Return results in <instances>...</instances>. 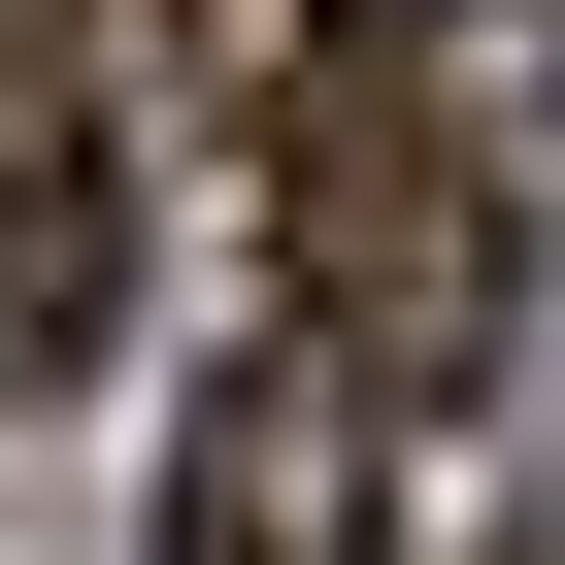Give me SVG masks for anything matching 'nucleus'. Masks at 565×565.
Listing matches in <instances>:
<instances>
[{
  "mask_svg": "<svg viewBox=\"0 0 565 565\" xmlns=\"http://www.w3.org/2000/svg\"><path fill=\"white\" fill-rule=\"evenodd\" d=\"M100 333H134V134L67 34H0V399H67Z\"/></svg>",
  "mask_w": 565,
  "mask_h": 565,
  "instance_id": "nucleus-3",
  "label": "nucleus"
},
{
  "mask_svg": "<svg viewBox=\"0 0 565 565\" xmlns=\"http://www.w3.org/2000/svg\"><path fill=\"white\" fill-rule=\"evenodd\" d=\"M167 565H399V366L366 333H266L167 433Z\"/></svg>",
  "mask_w": 565,
  "mask_h": 565,
  "instance_id": "nucleus-2",
  "label": "nucleus"
},
{
  "mask_svg": "<svg viewBox=\"0 0 565 565\" xmlns=\"http://www.w3.org/2000/svg\"><path fill=\"white\" fill-rule=\"evenodd\" d=\"M532 167H565V34H532V0H499V34H366V67H333V134L266 167L300 333H366L399 399H433V366H499V300H532Z\"/></svg>",
  "mask_w": 565,
  "mask_h": 565,
  "instance_id": "nucleus-1",
  "label": "nucleus"
}]
</instances>
